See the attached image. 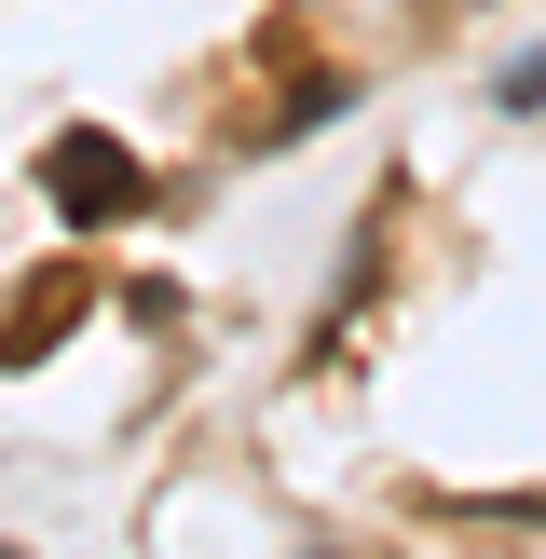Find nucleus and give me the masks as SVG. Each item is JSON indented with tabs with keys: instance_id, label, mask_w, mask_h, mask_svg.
<instances>
[{
	"instance_id": "obj_1",
	"label": "nucleus",
	"mask_w": 546,
	"mask_h": 559,
	"mask_svg": "<svg viewBox=\"0 0 546 559\" xmlns=\"http://www.w3.org/2000/svg\"><path fill=\"white\" fill-rule=\"evenodd\" d=\"M41 178L69 191V205H96V218H109V205H136V164L109 151V136H55V151H41Z\"/></svg>"
},
{
	"instance_id": "obj_2",
	"label": "nucleus",
	"mask_w": 546,
	"mask_h": 559,
	"mask_svg": "<svg viewBox=\"0 0 546 559\" xmlns=\"http://www.w3.org/2000/svg\"><path fill=\"white\" fill-rule=\"evenodd\" d=\"M0 559H14V546H0Z\"/></svg>"
}]
</instances>
